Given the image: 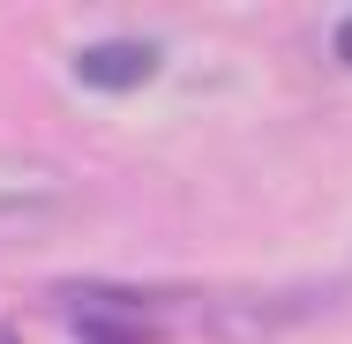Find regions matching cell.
<instances>
[{"label":"cell","instance_id":"cell-1","mask_svg":"<svg viewBox=\"0 0 352 344\" xmlns=\"http://www.w3.org/2000/svg\"><path fill=\"white\" fill-rule=\"evenodd\" d=\"M75 344H157L165 337V292L135 284H68L60 292Z\"/></svg>","mask_w":352,"mask_h":344},{"label":"cell","instance_id":"cell-2","mask_svg":"<svg viewBox=\"0 0 352 344\" xmlns=\"http://www.w3.org/2000/svg\"><path fill=\"white\" fill-rule=\"evenodd\" d=\"M157 68H165L157 38H98V45L75 53V82L98 90V98H128L142 82H157Z\"/></svg>","mask_w":352,"mask_h":344},{"label":"cell","instance_id":"cell-3","mask_svg":"<svg viewBox=\"0 0 352 344\" xmlns=\"http://www.w3.org/2000/svg\"><path fill=\"white\" fill-rule=\"evenodd\" d=\"M53 195V180L45 172H15V165H0V209H30Z\"/></svg>","mask_w":352,"mask_h":344},{"label":"cell","instance_id":"cell-4","mask_svg":"<svg viewBox=\"0 0 352 344\" xmlns=\"http://www.w3.org/2000/svg\"><path fill=\"white\" fill-rule=\"evenodd\" d=\"M338 60H345V68H352V15H345V23H338Z\"/></svg>","mask_w":352,"mask_h":344},{"label":"cell","instance_id":"cell-5","mask_svg":"<svg viewBox=\"0 0 352 344\" xmlns=\"http://www.w3.org/2000/svg\"><path fill=\"white\" fill-rule=\"evenodd\" d=\"M0 344H23V337H15V330H8V322H0Z\"/></svg>","mask_w":352,"mask_h":344}]
</instances>
